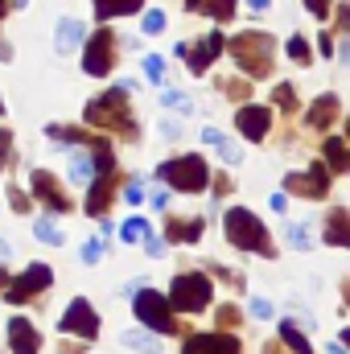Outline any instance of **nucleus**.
<instances>
[{
	"label": "nucleus",
	"mask_w": 350,
	"mask_h": 354,
	"mask_svg": "<svg viewBox=\"0 0 350 354\" xmlns=\"http://www.w3.org/2000/svg\"><path fill=\"white\" fill-rule=\"evenodd\" d=\"M12 4H17V8H21V4H29V0H12Z\"/></svg>",
	"instance_id": "obj_55"
},
{
	"label": "nucleus",
	"mask_w": 350,
	"mask_h": 354,
	"mask_svg": "<svg viewBox=\"0 0 350 354\" xmlns=\"http://www.w3.org/2000/svg\"><path fill=\"white\" fill-rule=\"evenodd\" d=\"M111 62H116V37H111L107 29L91 33L87 54H83V71H87V75H95V79H103V75L111 71Z\"/></svg>",
	"instance_id": "obj_8"
},
{
	"label": "nucleus",
	"mask_w": 350,
	"mask_h": 354,
	"mask_svg": "<svg viewBox=\"0 0 350 354\" xmlns=\"http://www.w3.org/2000/svg\"><path fill=\"white\" fill-rule=\"evenodd\" d=\"M305 8H309V12H313L317 21H322V17L330 12V0H305Z\"/></svg>",
	"instance_id": "obj_41"
},
{
	"label": "nucleus",
	"mask_w": 350,
	"mask_h": 354,
	"mask_svg": "<svg viewBox=\"0 0 350 354\" xmlns=\"http://www.w3.org/2000/svg\"><path fill=\"white\" fill-rule=\"evenodd\" d=\"M4 12H8V0H0V17H4Z\"/></svg>",
	"instance_id": "obj_54"
},
{
	"label": "nucleus",
	"mask_w": 350,
	"mask_h": 354,
	"mask_svg": "<svg viewBox=\"0 0 350 354\" xmlns=\"http://www.w3.org/2000/svg\"><path fill=\"white\" fill-rule=\"evenodd\" d=\"M202 218H169V227H165V235H169V243H198L202 239Z\"/></svg>",
	"instance_id": "obj_18"
},
{
	"label": "nucleus",
	"mask_w": 350,
	"mask_h": 354,
	"mask_svg": "<svg viewBox=\"0 0 350 354\" xmlns=\"http://www.w3.org/2000/svg\"><path fill=\"white\" fill-rule=\"evenodd\" d=\"M181 354H239V342L231 334H194L181 342Z\"/></svg>",
	"instance_id": "obj_12"
},
{
	"label": "nucleus",
	"mask_w": 350,
	"mask_h": 354,
	"mask_svg": "<svg viewBox=\"0 0 350 354\" xmlns=\"http://www.w3.org/2000/svg\"><path fill=\"white\" fill-rule=\"evenodd\" d=\"M62 354H83V346H62Z\"/></svg>",
	"instance_id": "obj_51"
},
{
	"label": "nucleus",
	"mask_w": 350,
	"mask_h": 354,
	"mask_svg": "<svg viewBox=\"0 0 350 354\" xmlns=\"http://www.w3.org/2000/svg\"><path fill=\"white\" fill-rule=\"evenodd\" d=\"M223 50H227V41H223V33L214 29V33H206V37L198 41V50H190V46L181 41V46H177L174 54L190 62V71H194V75H202V71H206V66H210V62H214V58H219Z\"/></svg>",
	"instance_id": "obj_10"
},
{
	"label": "nucleus",
	"mask_w": 350,
	"mask_h": 354,
	"mask_svg": "<svg viewBox=\"0 0 350 354\" xmlns=\"http://www.w3.org/2000/svg\"><path fill=\"white\" fill-rule=\"evenodd\" d=\"M338 25L350 33V4H342V8H338Z\"/></svg>",
	"instance_id": "obj_45"
},
{
	"label": "nucleus",
	"mask_w": 350,
	"mask_h": 354,
	"mask_svg": "<svg viewBox=\"0 0 350 354\" xmlns=\"http://www.w3.org/2000/svg\"><path fill=\"white\" fill-rule=\"evenodd\" d=\"M161 29H165V12H157V8L145 12V33H161Z\"/></svg>",
	"instance_id": "obj_36"
},
{
	"label": "nucleus",
	"mask_w": 350,
	"mask_h": 354,
	"mask_svg": "<svg viewBox=\"0 0 350 354\" xmlns=\"http://www.w3.org/2000/svg\"><path fill=\"white\" fill-rule=\"evenodd\" d=\"M161 103H165V107H177V111H185V115L194 111V99H190V95H181V91H165V95H161Z\"/></svg>",
	"instance_id": "obj_31"
},
{
	"label": "nucleus",
	"mask_w": 350,
	"mask_h": 354,
	"mask_svg": "<svg viewBox=\"0 0 350 354\" xmlns=\"http://www.w3.org/2000/svg\"><path fill=\"white\" fill-rule=\"evenodd\" d=\"M342 346L350 351V330H342Z\"/></svg>",
	"instance_id": "obj_53"
},
{
	"label": "nucleus",
	"mask_w": 350,
	"mask_h": 354,
	"mask_svg": "<svg viewBox=\"0 0 350 354\" xmlns=\"http://www.w3.org/2000/svg\"><path fill=\"white\" fill-rule=\"evenodd\" d=\"M326 239L338 243V248H350V214L347 210H330V218H326Z\"/></svg>",
	"instance_id": "obj_20"
},
{
	"label": "nucleus",
	"mask_w": 350,
	"mask_h": 354,
	"mask_svg": "<svg viewBox=\"0 0 350 354\" xmlns=\"http://www.w3.org/2000/svg\"><path fill=\"white\" fill-rule=\"evenodd\" d=\"M0 115H4V99H0Z\"/></svg>",
	"instance_id": "obj_56"
},
{
	"label": "nucleus",
	"mask_w": 350,
	"mask_h": 354,
	"mask_svg": "<svg viewBox=\"0 0 350 354\" xmlns=\"http://www.w3.org/2000/svg\"><path fill=\"white\" fill-rule=\"evenodd\" d=\"M140 4H145V0H95V12H99L103 21H111V17H128V12H140Z\"/></svg>",
	"instance_id": "obj_25"
},
{
	"label": "nucleus",
	"mask_w": 350,
	"mask_h": 354,
	"mask_svg": "<svg viewBox=\"0 0 350 354\" xmlns=\"http://www.w3.org/2000/svg\"><path fill=\"white\" fill-rule=\"evenodd\" d=\"M190 8L214 17V21H231L235 17V0H190Z\"/></svg>",
	"instance_id": "obj_24"
},
{
	"label": "nucleus",
	"mask_w": 350,
	"mask_h": 354,
	"mask_svg": "<svg viewBox=\"0 0 350 354\" xmlns=\"http://www.w3.org/2000/svg\"><path fill=\"white\" fill-rule=\"evenodd\" d=\"M227 95H231V99H243V95H248V83H227Z\"/></svg>",
	"instance_id": "obj_44"
},
{
	"label": "nucleus",
	"mask_w": 350,
	"mask_h": 354,
	"mask_svg": "<svg viewBox=\"0 0 350 354\" xmlns=\"http://www.w3.org/2000/svg\"><path fill=\"white\" fill-rule=\"evenodd\" d=\"M338 95H317L313 99V107H309V128H317V132H326L334 120H338Z\"/></svg>",
	"instance_id": "obj_17"
},
{
	"label": "nucleus",
	"mask_w": 350,
	"mask_h": 354,
	"mask_svg": "<svg viewBox=\"0 0 350 354\" xmlns=\"http://www.w3.org/2000/svg\"><path fill=\"white\" fill-rule=\"evenodd\" d=\"M4 256H8V239H0V260H4Z\"/></svg>",
	"instance_id": "obj_52"
},
{
	"label": "nucleus",
	"mask_w": 350,
	"mask_h": 354,
	"mask_svg": "<svg viewBox=\"0 0 350 354\" xmlns=\"http://www.w3.org/2000/svg\"><path fill=\"white\" fill-rule=\"evenodd\" d=\"M95 177H99L95 157H87V153H75V157H71V181H79V185H95Z\"/></svg>",
	"instance_id": "obj_22"
},
{
	"label": "nucleus",
	"mask_w": 350,
	"mask_h": 354,
	"mask_svg": "<svg viewBox=\"0 0 350 354\" xmlns=\"http://www.w3.org/2000/svg\"><path fill=\"white\" fill-rule=\"evenodd\" d=\"M185 4H190V0H185Z\"/></svg>",
	"instance_id": "obj_59"
},
{
	"label": "nucleus",
	"mask_w": 350,
	"mask_h": 354,
	"mask_svg": "<svg viewBox=\"0 0 350 354\" xmlns=\"http://www.w3.org/2000/svg\"><path fill=\"white\" fill-rule=\"evenodd\" d=\"M33 231H37V239H42V243H50V248H58V243H62V231L54 227V218H42Z\"/></svg>",
	"instance_id": "obj_29"
},
{
	"label": "nucleus",
	"mask_w": 350,
	"mask_h": 354,
	"mask_svg": "<svg viewBox=\"0 0 350 354\" xmlns=\"http://www.w3.org/2000/svg\"><path fill=\"white\" fill-rule=\"evenodd\" d=\"M33 194H37V198H42V206H46V210H54V214H58V210H71L66 189L54 181V174H46V169H37V174H33Z\"/></svg>",
	"instance_id": "obj_13"
},
{
	"label": "nucleus",
	"mask_w": 350,
	"mask_h": 354,
	"mask_svg": "<svg viewBox=\"0 0 350 354\" xmlns=\"http://www.w3.org/2000/svg\"><path fill=\"white\" fill-rule=\"evenodd\" d=\"M50 280H54V272H50L46 264H29L17 280H12V284H8L4 301H8V305H25L29 297H37L42 288H50Z\"/></svg>",
	"instance_id": "obj_7"
},
{
	"label": "nucleus",
	"mask_w": 350,
	"mask_h": 354,
	"mask_svg": "<svg viewBox=\"0 0 350 354\" xmlns=\"http://www.w3.org/2000/svg\"><path fill=\"white\" fill-rule=\"evenodd\" d=\"M58 330H62V334H79L83 342H91V338L99 334V317H95L91 301H83V297H75V301H71V309L62 313Z\"/></svg>",
	"instance_id": "obj_9"
},
{
	"label": "nucleus",
	"mask_w": 350,
	"mask_h": 354,
	"mask_svg": "<svg viewBox=\"0 0 350 354\" xmlns=\"http://www.w3.org/2000/svg\"><path fill=\"white\" fill-rule=\"evenodd\" d=\"M124 198H128V202H140V198H145V185H140V181H128Z\"/></svg>",
	"instance_id": "obj_42"
},
{
	"label": "nucleus",
	"mask_w": 350,
	"mask_h": 354,
	"mask_svg": "<svg viewBox=\"0 0 350 354\" xmlns=\"http://www.w3.org/2000/svg\"><path fill=\"white\" fill-rule=\"evenodd\" d=\"M145 252H149L153 260H161V256H165V243H161L157 235H149V239H145Z\"/></svg>",
	"instance_id": "obj_40"
},
{
	"label": "nucleus",
	"mask_w": 350,
	"mask_h": 354,
	"mask_svg": "<svg viewBox=\"0 0 350 354\" xmlns=\"http://www.w3.org/2000/svg\"><path fill=\"white\" fill-rule=\"evenodd\" d=\"M347 136H350V124H347ZM347 145H350V140H347Z\"/></svg>",
	"instance_id": "obj_57"
},
{
	"label": "nucleus",
	"mask_w": 350,
	"mask_h": 354,
	"mask_svg": "<svg viewBox=\"0 0 350 354\" xmlns=\"http://www.w3.org/2000/svg\"><path fill=\"white\" fill-rule=\"evenodd\" d=\"M8 145H12V136H8V128H0V165L8 161Z\"/></svg>",
	"instance_id": "obj_43"
},
{
	"label": "nucleus",
	"mask_w": 350,
	"mask_h": 354,
	"mask_svg": "<svg viewBox=\"0 0 350 354\" xmlns=\"http://www.w3.org/2000/svg\"><path fill=\"white\" fill-rule=\"evenodd\" d=\"M264 354H284V351H280L276 342H268V346H264Z\"/></svg>",
	"instance_id": "obj_50"
},
{
	"label": "nucleus",
	"mask_w": 350,
	"mask_h": 354,
	"mask_svg": "<svg viewBox=\"0 0 350 354\" xmlns=\"http://www.w3.org/2000/svg\"><path fill=\"white\" fill-rule=\"evenodd\" d=\"M280 338H284V346H288L293 354H313L309 338H305V334H301V330H297L293 322H284V326H280Z\"/></svg>",
	"instance_id": "obj_27"
},
{
	"label": "nucleus",
	"mask_w": 350,
	"mask_h": 354,
	"mask_svg": "<svg viewBox=\"0 0 350 354\" xmlns=\"http://www.w3.org/2000/svg\"><path fill=\"white\" fill-rule=\"evenodd\" d=\"M83 37H87V29L75 17H62L58 21V54H71L75 46H83Z\"/></svg>",
	"instance_id": "obj_19"
},
{
	"label": "nucleus",
	"mask_w": 350,
	"mask_h": 354,
	"mask_svg": "<svg viewBox=\"0 0 350 354\" xmlns=\"http://www.w3.org/2000/svg\"><path fill=\"white\" fill-rule=\"evenodd\" d=\"M202 140H206V145H214V149H219V157H223L227 165H239V161H243V153H239V149H235L219 128H206V132H202Z\"/></svg>",
	"instance_id": "obj_21"
},
{
	"label": "nucleus",
	"mask_w": 350,
	"mask_h": 354,
	"mask_svg": "<svg viewBox=\"0 0 350 354\" xmlns=\"http://www.w3.org/2000/svg\"><path fill=\"white\" fill-rule=\"evenodd\" d=\"M223 227H227V239H231L239 252L272 256V239H268L264 223L252 214V210H243V206H231V210H227V218H223Z\"/></svg>",
	"instance_id": "obj_2"
},
{
	"label": "nucleus",
	"mask_w": 350,
	"mask_h": 354,
	"mask_svg": "<svg viewBox=\"0 0 350 354\" xmlns=\"http://www.w3.org/2000/svg\"><path fill=\"white\" fill-rule=\"evenodd\" d=\"M111 189H116V169H99L95 185L87 189V214H103V210H107Z\"/></svg>",
	"instance_id": "obj_16"
},
{
	"label": "nucleus",
	"mask_w": 350,
	"mask_h": 354,
	"mask_svg": "<svg viewBox=\"0 0 350 354\" xmlns=\"http://www.w3.org/2000/svg\"><path fill=\"white\" fill-rule=\"evenodd\" d=\"M8 202L17 206V214H25V210H29V194H21L17 185H8Z\"/></svg>",
	"instance_id": "obj_37"
},
{
	"label": "nucleus",
	"mask_w": 350,
	"mask_h": 354,
	"mask_svg": "<svg viewBox=\"0 0 350 354\" xmlns=\"http://www.w3.org/2000/svg\"><path fill=\"white\" fill-rule=\"evenodd\" d=\"M272 37L268 33H256V29H248V33H239L227 50L235 54V62L252 75V79H264V75H272Z\"/></svg>",
	"instance_id": "obj_3"
},
{
	"label": "nucleus",
	"mask_w": 350,
	"mask_h": 354,
	"mask_svg": "<svg viewBox=\"0 0 350 354\" xmlns=\"http://www.w3.org/2000/svg\"><path fill=\"white\" fill-rule=\"evenodd\" d=\"M284 235H288V243H293L297 252L313 248V243H309V231H305V227H297V223H288V227H284Z\"/></svg>",
	"instance_id": "obj_32"
},
{
	"label": "nucleus",
	"mask_w": 350,
	"mask_h": 354,
	"mask_svg": "<svg viewBox=\"0 0 350 354\" xmlns=\"http://www.w3.org/2000/svg\"><path fill=\"white\" fill-rule=\"evenodd\" d=\"M252 313H256L260 322H268V317H272L276 309H272V301H264V297H256V301H252Z\"/></svg>",
	"instance_id": "obj_39"
},
{
	"label": "nucleus",
	"mask_w": 350,
	"mask_h": 354,
	"mask_svg": "<svg viewBox=\"0 0 350 354\" xmlns=\"http://www.w3.org/2000/svg\"><path fill=\"white\" fill-rule=\"evenodd\" d=\"M132 309H136V317H140L153 334H174L177 330L174 313H169V301H165L157 288H140V292L132 297Z\"/></svg>",
	"instance_id": "obj_6"
},
{
	"label": "nucleus",
	"mask_w": 350,
	"mask_h": 354,
	"mask_svg": "<svg viewBox=\"0 0 350 354\" xmlns=\"http://www.w3.org/2000/svg\"><path fill=\"white\" fill-rule=\"evenodd\" d=\"M165 202H169V194H165V189H157V194H153V206H157V210H165Z\"/></svg>",
	"instance_id": "obj_46"
},
{
	"label": "nucleus",
	"mask_w": 350,
	"mask_h": 354,
	"mask_svg": "<svg viewBox=\"0 0 350 354\" xmlns=\"http://www.w3.org/2000/svg\"><path fill=\"white\" fill-rule=\"evenodd\" d=\"M219 326H223V330H235V326H239V309H235V305H223V309H219Z\"/></svg>",
	"instance_id": "obj_34"
},
{
	"label": "nucleus",
	"mask_w": 350,
	"mask_h": 354,
	"mask_svg": "<svg viewBox=\"0 0 350 354\" xmlns=\"http://www.w3.org/2000/svg\"><path fill=\"white\" fill-rule=\"evenodd\" d=\"M210 297H214V288H210V280L198 276V272H181L174 280V288H169V305L181 309V313H202V309L210 305Z\"/></svg>",
	"instance_id": "obj_5"
},
{
	"label": "nucleus",
	"mask_w": 350,
	"mask_h": 354,
	"mask_svg": "<svg viewBox=\"0 0 350 354\" xmlns=\"http://www.w3.org/2000/svg\"><path fill=\"white\" fill-rule=\"evenodd\" d=\"M12 58V50H8V41H0V62H8Z\"/></svg>",
	"instance_id": "obj_47"
},
{
	"label": "nucleus",
	"mask_w": 350,
	"mask_h": 354,
	"mask_svg": "<svg viewBox=\"0 0 350 354\" xmlns=\"http://www.w3.org/2000/svg\"><path fill=\"white\" fill-rule=\"evenodd\" d=\"M149 235H153V231H149L145 218H128V223L120 227V239H124V243H136V239H149Z\"/></svg>",
	"instance_id": "obj_28"
},
{
	"label": "nucleus",
	"mask_w": 350,
	"mask_h": 354,
	"mask_svg": "<svg viewBox=\"0 0 350 354\" xmlns=\"http://www.w3.org/2000/svg\"><path fill=\"white\" fill-rule=\"evenodd\" d=\"M157 177H161L169 189H181V194H198V189H206V185H210V169H206V161H202V157H194V153L165 161V165L157 169Z\"/></svg>",
	"instance_id": "obj_4"
},
{
	"label": "nucleus",
	"mask_w": 350,
	"mask_h": 354,
	"mask_svg": "<svg viewBox=\"0 0 350 354\" xmlns=\"http://www.w3.org/2000/svg\"><path fill=\"white\" fill-rule=\"evenodd\" d=\"M99 256H103V243H99V239H91V243H83V264H95Z\"/></svg>",
	"instance_id": "obj_38"
},
{
	"label": "nucleus",
	"mask_w": 350,
	"mask_h": 354,
	"mask_svg": "<svg viewBox=\"0 0 350 354\" xmlns=\"http://www.w3.org/2000/svg\"><path fill=\"white\" fill-rule=\"evenodd\" d=\"M326 165L330 169H338V174H347L350 169V149H347V140H326Z\"/></svg>",
	"instance_id": "obj_26"
},
{
	"label": "nucleus",
	"mask_w": 350,
	"mask_h": 354,
	"mask_svg": "<svg viewBox=\"0 0 350 354\" xmlns=\"http://www.w3.org/2000/svg\"><path fill=\"white\" fill-rule=\"evenodd\" d=\"M235 124H239V132H243L248 140H264V136H268V124H272V115H268V107L248 103V107H239V111H235Z\"/></svg>",
	"instance_id": "obj_14"
},
{
	"label": "nucleus",
	"mask_w": 350,
	"mask_h": 354,
	"mask_svg": "<svg viewBox=\"0 0 350 354\" xmlns=\"http://www.w3.org/2000/svg\"><path fill=\"white\" fill-rule=\"evenodd\" d=\"M248 4H252V8H256V12H264V8H268V4H272V0H248Z\"/></svg>",
	"instance_id": "obj_48"
},
{
	"label": "nucleus",
	"mask_w": 350,
	"mask_h": 354,
	"mask_svg": "<svg viewBox=\"0 0 350 354\" xmlns=\"http://www.w3.org/2000/svg\"><path fill=\"white\" fill-rule=\"evenodd\" d=\"M288 58H293V62H301V66L313 58V54H309V41H305L301 33H297V37H288Z\"/></svg>",
	"instance_id": "obj_30"
},
{
	"label": "nucleus",
	"mask_w": 350,
	"mask_h": 354,
	"mask_svg": "<svg viewBox=\"0 0 350 354\" xmlns=\"http://www.w3.org/2000/svg\"><path fill=\"white\" fill-rule=\"evenodd\" d=\"M347 297H350V284H347Z\"/></svg>",
	"instance_id": "obj_58"
},
{
	"label": "nucleus",
	"mask_w": 350,
	"mask_h": 354,
	"mask_svg": "<svg viewBox=\"0 0 350 354\" xmlns=\"http://www.w3.org/2000/svg\"><path fill=\"white\" fill-rule=\"evenodd\" d=\"M37 346H42L37 342V330L25 317H12L8 322V351L12 354H37Z\"/></svg>",
	"instance_id": "obj_15"
},
{
	"label": "nucleus",
	"mask_w": 350,
	"mask_h": 354,
	"mask_svg": "<svg viewBox=\"0 0 350 354\" xmlns=\"http://www.w3.org/2000/svg\"><path fill=\"white\" fill-rule=\"evenodd\" d=\"M272 99L284 107V111H297V99H293V87H276L272 91Z\"/></svg>",
	"instance_id": "obj_35"
},
{
	"label": "nucleus",
	"mask_w": 350,
	"mask_h": 354,
	"mask_svg": "<svg viewBox=\"0 0 350 354\" xmlns=\"http://www.w3.org/2000/svg\"><path fill=\"white\" fill-rule=\"evenodd\" d=\"M145 75H149L153 83H161V75H165V62H161L157 54H149V58H145Z\"/></svg>",
	"instance_id": "obj_33"
},
{
	"label": "nucleus",
	"mask_w": 350,
	"mask_h": 354,
	"mask_svg": "<svg viewBox=\"0 0 350 354\" xmlns=\"http://www.w3.org/2000/svg\"><path fill=\"white\" fill-rule=\"evenodd\" d=\"M128 351L136 354H161V342L153 338V334H145V330H124V338H120Z\"/></svg>",
	"instance_id": "obj_23"
},
{
	"label": "nucleus",
	"mask_w": 350,
	"mask_h": 354,
	"mask_svg": "<svg viewBox=\"0 0 350 354\" xmlns=\"http://www.w3.org/2000/svg\"><path fill=\"white\" fill-rule=\"evenodd\" d=\"M83 115H87V124L107 128V132H124V136H132V132H136L132 111H128V95H124L120 87H111V91H103L99 99H91Z\"/></svg>",
	"instance_id": "obj_1"
},
{
	"label": "nucleus",
	"mask_w": 350,
	"mask_h": 354,
	"mask_svg": "<svg viewBox=\"0 0 350 354\" xmlns=\"http://www.w3.org/2000/svg\"><path fill=\"white\" fill-rule=\"evenodd\" d=\"M284 189L288 194H301V198H326V189H330L326 165H313L309 174H288L284 177Z\"/></svg>",
	"instance_id": "obj_11"
},
{
	"label": "nucleus",
	"mask_w": 350,
	"mask_h": 354,
	"mask_svg": "<svg viewBox=\"0 0 350 354\" xmlns=\"http://www.w3.org/2000/svg\"><path fill=\"white\" fill-rule=\"evenodd\" d=\"M8 284H12V280H8V272H4V268H0V288H4V292H8Z\"/></svg>",
	"instance_id": "obj_49"
}]
</instances>
